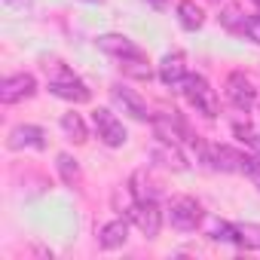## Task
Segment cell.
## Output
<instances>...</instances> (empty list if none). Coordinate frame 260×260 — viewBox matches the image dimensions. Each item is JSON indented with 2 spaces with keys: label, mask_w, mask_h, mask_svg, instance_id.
Wrapping results in <instances>:
<instances>
[{
  "label": "cell",
  "mask_w": 260,
  "mask_h": 260,
  "mask_svg": "<svg viewBox=\"0 0 260 260\" xmlns=\"http://www.w3.org/2000/svg\"><path fill=\"white\" fill-rule=\"evenodd\" d=\"M46 71H49V92L55 95V98H61V101H71V104H86L89 98H92V92H89V86L74 74V71H68L64 64H46Z\"/></svg>",
  "instance_id": "cell-1"
},
{
  "label": "cell",
  "mask_w": 260,
  "mask_h": 260,
  "mask_svg": "<svg viewBox=\"0 0 260 260\" xmlns=\"http://www.w3.org/2000/svg\"><path fill=\"white\" fill-rule=\"evenodd\" d=\"M181 92H184L187 104H190L196 113H202V116H208V119L217 116V110H220V104H217V92L211 89V83H208L205 77H199V74H187V80L181 83Z\"/></svg>",
  "instance_id": "cell-2"
},
{
  "label": "cell",
  "mask_w": 260,
  "mask_h": 260,
  "mask_svg": "<svg viewBox=\"0 0 260 260\" xmlns=\"http://www.w3.org/2000/svg\"><path fill=\"white\" fill-rule=\"evenodd\" d=\"M150 122H153L156 138L166 141V144H181V141L190 138V128H187V122L178 110H162V113L150 116Z\"/></svg>",
  "instance_id": "cell-3"
},
{
  "label": "cell",
  "mask_w": 260,
  "mask_h": 260,
  "mask_svg": "<svg viewBox=\"0 0 260 260\" xmlns=\"http://www.w3.org/2000/svg\"><path fill=\"white\" fill-rule=\"evenodd\" d=\"M128 220H132L147 239H153V236H159V226H162V211H159V205H156V199H144V202H132L128 205Z\"/></svg>",
  "instance_id": "cell-4"
},
{
  "label": "cell",
  "mask_w": 260,
  "mask_h": 260,
  "mask_svg": "<svg viewBox=\"0 0 260 260\" xmlns=\"http://www.w3.org/2000/svg\"><path fill=\"white\" fill-rule=\"evenodd\" d=\"M169 220H172L175 230L190 233V230H196V226L202 223V205H199L193 196H178V199H172V205H169Z\"/></svg>",
  "instance_id": "cell-5"
},
{
  "label": "cell",
  "mask_w": 260,
  "mask_h": 260,
  "mask_svg": "<svg viewBox=\"0 0 260 260\" xmlns=\"http://www.w3.org/2000/svg\"><path fill=\"white\" fill-rule=\"evenodd\" d=\"M92 125H95V132H98V138L107 144V147H122L125 144V128H122V122L116 119V113H110L107 107H95L92 110Z\"/></svg>",
  "instance_id": "cell-6"
},
{
  "label": "cell",
  "mask_w": 260,
  "mask_h": 260,
  "mask_svg": "<svg viewBox=\"0 0 260 260\" xmlns=\"http://www.w3.org/2000/svg\"><path fill=\"white\" fill-rule=\"evenodd\" d=\"M226 98H230V104L236 110H251L254 101H257V89H254V83L242 71H233L226 77Z\"/></svg>",
  "instance_id": "cell-7"
},
{
  "label": "cell",
  "mask_w": 260,
  "mask_h": 260,
  "mask_svg": "<svg viewBox=\"0 0 260 260\" xmlns=\"http://www.w3.org/2000/svg\"><path fill=\"white\" fill-rule=\"evenodd\" d=\"M95 46L104 52V55H113V58H147L144 55V49L135 43V40H128L125 34H101L98 40H95Z\"/></svg>",
  "instance_id": "cell-8"
},
{
  "label": "cell",
  "mask_w": 260,
  "mask_h": 260,
  "mask_svg": "<svg viewBox=\"0 0 260 260\" xmlns=\"http://www.w3.org/2000/svg\"><path fill=\"white\" fill-rule=\"evenodd\" d=\"M37 92V80L31 74H13L0 83V101L4 104H19Z\"/></svg>",
  "instance_id": "cell-9"
},
{
  "label": "cell",
  "mask_w": 260,
  "mask_h": 260,
  "mask_svg": "<svg viewBox=\"0 0 260 260\" xmlns=\"http://www.w3.org/2000/svg\"><path fill=\"white\" fill-rule=\"evenodd\" d=\"M110 98H113V104L122 110V113H128L132 119H150V113H147V104H144V98L135 92V89H125V86H110Z\"/></svg>",
  "instance_id": "cell-10"
},
{
  "label": "cell",
  "mask_w": 260,
  "mask_h": 260,
  "mask_svg": "<svg viewBox=\"0 0 260 260\" xmlns=\"http://www.w3.org/2000/svg\"><path fill=\"white\" fill-rule=\"evenodd\" d=\"M13 150H25V147H31V150H43L46 147V132L40 125H16L13 132H10V141H7Z\"/></svg>",
  "instance_id": "cell-11"
},
{
  "label": "cell",
  "mask_w": 260,
  "mask_h": 260,
  "mask_svg": "<svg viewBox=\"0 0 260 260\" xmlns=\"http://www.w3.org/2000/svg\"><path fill=\"white\" fill-rule=\"evenodd\" d=\"M159 80L166 86H181L187 80V58L181 49H172L166 52V58L159 61Z\"/></svg>",
  "instance_id": "cell-12"
},
{
  "label": "cell",
  "mask_w": 260,
  "mask_h": 260,
  "mask_svg": "<svg viewBox=\"0 0 260 260\" xmlns=\"http://www.w3.org/2000/svg\"><path fill=\"white\" fill-rule=\"evenodd\" d=\"M125 239H128V223H125V220H110V223H104V226H101V233H98V242H101V248H104V251L122 248V245H125Z\"/></svg>",
  "instance_id": "cell-13"
},
{
  "label": "cell",
  "mask_w": 260,
  "mask_h": 260,
  "mask_svg": "<svg viewBox=\"0 0 260 260\" xmlns=\"http://www.w3.org/2000/svg\"><path fill=\"white\" fill-rule=\"evenodd\" d=\"M178 22L187 31H199L205 25V13H202V7L193 4V0H181V4H178Z\"/></svg>",
  "instance_id": "cell-14"
},
{
  "label": "cell",
  "mask_w": 260,
  "mask_h": 260,
  "mask_svg": "<svg viewBox=\"0 0 260 260\" xmlns=\"http://www.w3.org/2000/svg\"><path fill=\"white\" fill-rule=\"evenodd\" d=\"M153 159H156L159 166L172 169V172H184V169H187V159L181 156L178 144H166V141H162V147H156V150H153Z\"/></svg>",
  "instance_id": "cell-15"
},
{
  "label": "cell",
  "mask_w": 260,
  "mask_h": 260,
  "mask_svg": "<svg viewBox=\"0 0 260 260\" xmlns=\"http://www.w3.org/2000/svg\"><path fill=\"white\" fill-rule=\"evenodd\" d=\"M58 175H61V181L68 184V187H77L80 181H83V172H80V162L71 156V153H58Z\"/></svg>",
  "instance_id": "cell-16"
},
{
  "label": "cell",
  "mask_w": 260,
  "mask_h": 260,
  "mask_svg": "<svg viewBox=\"0 0 260 260\" xmlns=\"http://www.w3.org/2000/svg\"><path fill=\"white\" fill-rule=\"evenodd\" d=\"M61 128H64V135H68L74 144H83V141L89 138L86 122H83V116H80V113H64V116H61Z\"/></svg>",
  "instance_id": "cell-17"
},
{
  "label": "cell",
  "mask_w": 260,
  "mask_h": 260,
  "mask_svg": "<svg viewBox=\"0 0 260 260\" xmlns=\"http://www.w3.org/2000/svg\"><path fill=\"white\" fill-rule=\"evenodd\" d=\"M236 245L242 248H260V223H236Z\"/></svg>",
  "instance_id": "cell-18"
},
{
  "label": "cell",
  "mask_w": 260,
  "mask_h": 260,
  "mask_svg": "<svg viewBox=\"0 0 260 260\" xmlns=\"http://www.w3.org/2000/svg\"><path fill=\"white\" fill-rule=\"evenodd\" d=\"M122 74L125 77H135V80H150V61L147 58H122Z\"/></svg>",
  "instance_id": "cell-19"
},
{
  "label": "cell",
  "mask_w": 260,
  "mask_h": 260,
  "mask_svg": "<svg viewBox=\"0 0 260 260\" xmlns=\"http://www.w3.org/2000/svg\"><path fill=\"white\" fill-rule=\"evenodd\" d=\"M132 196H135L138 202H144V199H156V184H153L144 172H138V175L132 178Z\"/></svg>",
  "instance_id": "cell-20"
},
{
  "label": "cell",
  "mask_w": 260,
  "mask_h": 260,
  "mask_svg": "<svg viewBox=\"0 0 260 260\" xmlns=\"http://www.w3.org/2000/svg\"><path fill=\"white\" fill-rule=\"evenodd\" d=\"M208 239L214 242H236V223H226V220H208Z\"/></svg>",
  "instance_id": "cell-21"
},
{
  "label": "cell",
  "mask_w": 260,
  "mask_h": 260,
  "mask_svg": "<svg viewBox=\"0 0 260 260\" xmlns=\"http://www.w3.org/2000/svg\"><path fill=\"white\" fill-rule=\"evenodd\" d=\"M233 132H236V138H239L242 144H248L251 150H257V153H260V135L254 132L251 125H242V122H236V125H233Z\"/></svg>",
  "instance_id": "cell-22"
},
{
  "label": "cell",
  "mask_w": 260,
  "mask_h": 260,
  "mask_svg": "<svg viewBox=\"0 0 260 260\" xmlns=\"http://www.w3.org/2000/svg\"><path fill=\"white\" fill-rule=\"evenodd\" d=\"M245 34H248V40H254V43L260 46V16L245 19Z\"/></svg>",
  "instance_id": "cell-23"
},
{
  "label": "cell",
  "mask_w": 260,
  "mask_h": 260,
  "mask_svg": "<svg viewBox=\"0 0 260 260\" xmlns=\"http://www.w3.org/2000/svg\"><path fill=\"white\" fill-rule=\"evenodd\" d=\"M31 4H34V0H7V7H10V10H28Z\"/></svg>",
  "instance_id": "cell-24"
},
{
  "label": "cell",
  "mask_w": 260,
  "mask_h": 260,
  "mask_svg": "<svg viewBox=\"0 0 260 260\" xmlns=\"http://www.w3.org/2000/svg\"><path fill=\"white\" fill-rule=\"evenodd\" d=\"M144 4H150L153 10H162V7H166V0H144Z\"/></svg>",
  "instance_id": "cell-25"
},
{
  "label": "cell",
  "mask_w": 260,
  "mask_h": 260,
  "mask_svg": "<svg viewBox=\"0 0 260 260\" xmlns=\"http://www.w3.org/2000/svg\"><path fill=\"white\" fill-rule=\"evenodd\" d=\"M86 4H104V0H86Z\"/></svg>",
  "instance_id": "cell-26"
},
{
  "label": "cell",
  "mask_w": 260,
  "mask_h": 260,
  "mask_svg": "<svg viewBox=\"0 0 260 260\" xmlns=\"http://www.w3.org/2000/svg\"><path fill=\"white\" fill-rule=\"evenodd\" d=\"M254 4H260V0H254Z\"/></svg>",
  "instance_id": "cell-27"
},
{
  "label": "cell",
  "mask_w": 260,
  "mask_h": 260,
  "mask_svg": "<svg viewBox=\"0 0 260 260\" xmlns=\"http://www.w3.org/2000/svg\"><path fill=\"white\" fill-rule=\"evenodd\" d=\"M257 7H260V4H257Z\"/></svg>",
  "instance_id": "cell-28"
}]
</instances>
